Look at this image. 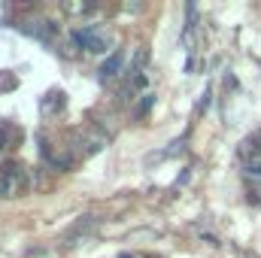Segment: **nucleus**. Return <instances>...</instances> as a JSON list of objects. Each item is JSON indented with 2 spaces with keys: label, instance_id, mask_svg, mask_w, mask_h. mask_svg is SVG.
<instances>
[{
  "label": "nucleus",
  "instance_id": "f257e3e1",
  "mask_svg": "<svg viewBox=\"0 0 261 258\" xmlns=\"http://www.w3.org/2000/svg\"><path fill=\"white\" fill-rule=\"evenodd\" d=\"M73 152L76 155H82V158H91V155H97L103 146H107V134L97 128H79L73 131Z\"/></svg>",
  "mask_w": 261,
  "mask_h": 258
},
{
  "label": "nucleus",
  "instance_id": "f03ea898",
  "mask_svg": "<svg viewBox=\"0 0 261 258\" xmlns=\"http://www.w3.org/2000/svg\"><path fill=\"white\" fill-rule=\"evenodd\" d=\"M70 40H73L79 49H88V52H94V55L107 52V37L100 34V28H97V24H85V28H76Z\"/></svg>",
  "mask_w": 261,
  "mask_h": 258
},
{
  "label": "nucleus",
  "instance_id": "7ed1b4c3",
  "mask_svg": "<svg viewBox=\"0 0 261 258\" xmlns=\"http://www.w3.org/2000/svg\"><path fill=\"white\" fill-rule=\"evenodd\" d=\"M21 183H24V170H21V164H15V161L3 164V170H0V197H12V194H18L21 192Z\"/></svg>",
  "mask_w": 261,
  "mask_h": 258
},
{
  "label": "nucleus",
  "instance_id": "20e7f679",
  "mask_svg": "<svg viewBox=\"0 0 261 258\" xmlns=\"http://www.w3.org/2000/svg\"><path fill=\"white\" fill-rule=\"evenodd\" d=\"M21 31H24V34H31L34 40H40V43L52 46L58 24H55V21H46V18H34V21H24V24H21Z\"/></svg>",
  "mask_w": 261,
  "mask_h": 258
},
{
  "label": "nucleus",
  "instance_id": "39448f33",
  "mask_svg": "<svg viewBox=\"0 0 261 258\" xmlns=\"http://www.w3.org/2000/svg\"><path fill=\"white\" fill-rule=\"evenodd\" d=\"M64 107H67V94L64 91H49V94L43 97V116H46V119L58 116Z\"/></svg>",
  "mask_w": 261,
  "mask_h": 258
},
{
  "label": "nucleus",
  "instance_id": "423d86ee",
  "mask_svg": "<svg viewBox=\"0 0 261 258\" xmlns=\"http://www.w3.org/2000/svg\"><path fill=\"white\" fill-rule=\"evenodd\" d=\"M122 61H125V55H122V52H113V55L100 64V79H103V82H107V79H113V76L122 70Z\"/></svg>",
  "mask_w": 261,
  "mask_h": 258
},
{
  "label": "nucleus",
  "instance_id": "0eeeda50",
  "mask_svg": "<svg viewBox=\"0 0 261 258\" xmlns=\"http://www.w3.org/2000/svg\"><path fill=\"white\" fill-rule=\"evenodd\" d=\"M18 128L15 125H9V122H0V149L6 152V149H12L15 143H18Z\"/></svg>",
  "mask_w": 261,
  "mask_h": 258
},
{
  "label": "nucleus",
  "instance_id": "6e6552de",
  "mask_svg": "<svg viewBox=\"0 0 261 258\" xmlns=\"http://www.w3.org/2000/svg\"><path fill=\"white\" fill-rule=\"evenodd\" d=\"M243 176H246L249 186H261V161H249L243 167Z\"/></svg>",
  "mask_w": 261,
  "mask_h": 258
},
{
  "label": "nucleus",
  "instance_id": "1a4fd4ad",
  "mask_svg": "<svg viewBox=\"0 0 261 258\" xmlns=\"http://www.w3.org/2000/svg\"><path fill=\"white\" fill-rule=\"evenodd\" d=\"M61 9L70 12V15H85V12H94L97 6L94 3H61Z\"/></svg>",
  "mask_w": 261,
  "mask_h": 258
},
{
  "label": "nucleus",
  "instance_id": "9d476101",
  "mask_svg": "<svg viewBox=\"0 0 261 258\" xmlns=\"http://www.w3.org/2000/svg\"><path fill=\"white\" fill-rule=\"evenodd\" d=\"M15 85H18V79H15L12 73L0 70V91H6V88H15Z\"/></svg>",
  "mask_w": 261,
  "mask_h": 258
},
{
  "label": "nucleus",
  "instance_id": "9b49d317",
  "mask_svg": "<svg viewBox=\"0 0 261 258\" xmlns=\"http://www.w3.org/2000/svg\"><path fill=\"white\" fill-rule=\"evenodd\" d=\"M246 200H249L252 207H261V186H249V192H246Z\"/></svg>",
  "mask_w": 261,
  "mask_h": 258
},
{
  "label": "nucleus",
  "instance_id": "f8f14e48",
  "mask_svg": "<svg viewBox=\"0 0 261 258\" xmlns=\"http://www.w3.org/2000/svg\"><path fill=\"white\" fill-rule=\"evenodd\" d=\"M152 104H155V94H143V100H140V110H137V113H140V116H146V113L152 110Z\"/></svg>",
  "mask_w": 261,
  "mask_h": 258
},
{
  "label": "nucleus",
  "instance_id": "ddd939ff",
  "mask_svg": "<svg viewBox=\"0 0 261 258\" xmlns=\"http://www.w3.org/2000/svg\"><path fill=\"white\" fill-rule=\"evenodd\" d=\"M76 49H79V46L70 40V43H64V46H61V55H64V58H76Z\"/></svg>",
  "mask_w": 261,
  "mask_h": 258
},
{
  "label": "nucleus",
  "instance_id": "4468645a",
  "mask_svg": "<svg viewBox=\"0 0 261 258\" xmlns=\"http://www.w3.org/2000/svg\"><path fill=\"white\" fill-rule=\"evenodd\" d=\"M119 258H137V255H130V252H122V255H119Z\"/></svg>",
  "mask_w": 261,
  "mask_h": 258
},
{
  "label": "nucleus",
  "instance_id": "2eb2a0df",
  "mask_svg": "<svg viewBox=\"0 0 261 258\" xmlns=\"http://www.w3.org/2000/svg\"><path fill=\"white\" fill-rule=\"evenodd\" d=\"M3 155H6V152H3V149H0V158H3Z\"/></svg>",
  "mask_w": 261,
  "mask_h": 258
}]
</instances>
